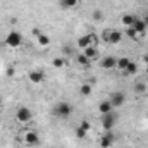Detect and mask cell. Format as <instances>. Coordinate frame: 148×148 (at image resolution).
I'll return each instance as SVG.
<instances>
[{"mask_svg":"<svg viewBox=\"0 0 148 148\" xmlns=\"http://www.w3.org/2000/svg\"><path fill=\"white\" fill-rule=\"evenodd\" d=\"M129 62H131V59H127V57H121V59H117V67L124 71V69L129 66Z\"/></svg>","mask_w":148,"mask_h":148,"instance_id":"e0dca14e","label":"cell"},{"mask_svg":"<svg viewBox=\"0 0 148 148\" xmlns=\"http://www.w3.org/2000/svg\"><path fill=\"white\" fill-rule=\"evenodd\" d=\"M38 45H41V47H48V45H50V38L47 36L45 33H41V35L38 36Z\"/></svg>","mask_w":148,"mask_h":148,"instance_id":"d6986e66","label":"cell"},{"mask_svg":"<svg viewBox=\"0 0 148 148\" xmlns=\"http://www.w3.org/2000/svg\"><path fill=\"white\" fill-rule=\"evenodd\" d=\"M121 40H122V31H119V29H110V38H109V43H112V45H117Z\"/></svg>","mask_w":148,"mask_h":148,"instance_id":"8fae6325","label":"cell"},{"mask_svg":"<svg viewBox=\"0 0 148 148\" xmlns=\"http://www.w3.org/2000/svg\"><path fill=\"white\" fill-rule=\"evenodd\" d=\"M77 3H79V0H60V2H59L60 9H64V10H69V9L77 7Z\"/></svg>","mask_w":148,"mask_h":148,"instance_id":"7c38bea8","label":"cell"},{"mask_svg":"<svg viewBox=\"0 0 148 148\" xmlns=\"http://www.w3.org/2000/svg\"><path fill=\"white\" fill-rule=\"evenodd\" d=\"M133 28L136 29V33H138V35H145V33H147V23H145L143 19H138V17H136V21H134Z\"/></svg>","mask_w":148,"mask_h":148,"instance_id":"30bf717a","label":"cell"},{"mask_svg":"<svg viewBox=\"0 0 148 148\" xmlns=\"http://www.w3.org/2000/svg\"><path fill=\"white\" fill-rule=\"evenodd\" d=\"M98 110H100V114H109V112H112V103H110V100H103V102H100V105H98Z\"/></svg>","mask_w":148,"mask_h":148,"instance_id":"5bb4252c","label":"cell"},{"mask_svg":"<svg viewBox=\"0 0 148 148\" xmlns=\"http://www.w3.org/2000/svg\"><path fill=\"white\" fill-rule=\"evenodd\" d=\"M114 141H115V134H114L112 131H107V133L100 138V147L102 148H110Z\"/></svg>","mask_w":148,"mask_h":148,"instance_id":"8992f818","label":"cell"},{"mask_svg":"<svg viewBox=\"0 0 148 148\" xmlns=\"http://www.w3.org/2000/svg\"><path fill=\"white\" fill-rule=\"evenodd\" d=\"M102 126L105 131H110L112 127L115 126V114L109 112V114H102Z\"/></svg>","mask_w":148,"mask_h":148,"instance_id":"277c9868","label":"cell"},{"mask_svg":"<svg viewBox=\"0 0 148 148\" xmlns=\"http://www.w3.org/2000/svg\"><path fill=\"white\" fill-rule=\"evenodd\" d=\"M143 21H145V23H147V26H148V16H147V17H145V19H143Z\"/></svg>","mask_w":148,"mask_h":148,"instance_id":"4dcf8cb0","label":"cell"},{"mask_svg":"<svg viewBox=\"0 0 148 148\" xmlns=\"http://www.w3.org/2000/svg\"><path fill=\"white\" fill-rule=\"evenodd\" d=\"M77 62L81 64V66H84V67H88L90 66V59L84 55V53H81V55H77Z\"/></svg>","mask_w":148,"mask_h":148,"instance_id":"ffe728a7","label":"cell"},{"mask_svg":"<svg viewBox=\"0 0 148 148\" xmlns=\"http://www.w3.org/2000/svg\"><path fill=\"white\" fill-rule=\"evenodd\" d=\"M14 73H16V71H14V67H12V66H9V67L5 69V74H7V77H12V76H14Z\"/></svg>","mask_w":148,"mask_h":148,"instance_id":"83f0119b","label":"cell"},{"mask_svg":"<svg viewBox=\"0 0 148 148\" xmlns=\"http://www.w3.org/2000/svg\"><path fill=\"white\" fill-rule=\"evenodd\" d=\"M83 53L90 59V62H91V60H95V59L98 57V50H97V47H88V48H84V50H83Z\"/></svg>","mask_w":148,"mask_h":148,"instance_id":"4fadbf2b","label":"cell"},{"mask_svg":"<svg viewBox=\"0 0 148 148\" xmlns=\"http://www.w3.org/2000/svg\"><path fill=\"white\" fill-rule=\"evenodd\" d=\"M136 73H138V66L131 60V62H129V66L124 69V76H131V74H136Z\"/></svg>","mask_w":148,"mask_h":148,"instance_id":"2e32d148","label":"cell"},{"mask_svg":"<svg viewBox=\"0 0 148 148\" xmlns=\"http://www.w3.org/2000/svg\"><path fill=\"white\" fill-rule=\"evenodd\" d=\"M52 64H53V67H64V66H66V60H64L62 57H55V59L52 60Z\"/></svg>","mask_w":148,"mask_h":148,"instance_id":"44dd1931","label":"cell"},{"mask_svg":"<svg viewBox=\"0 0 148 148\" xmlns=\"http://www.w3.org/2000/svg\"><path fill=\"white\" fill-rule=\"evenodd\" d=\"M73 114V107L67 103V102H59L57 107H55V115L60 117V119H69Z\"/></svg>","mask_w":148,"mask_h":148,"instance_id":"6da1fadb","label":"cell"},{"mask_svg":"<svg viewBox=\"0 0 148 148\" xmlns=\"http://www.w3.org/2000/svg\"><path fill=\"white\" fill-rule=\"evenodd\" d=\"M91 17H93V21H102V19H103V12H102L100 9H97V10L93 12Z\"/></svg>","mask_w":148,"mask_h":148,"instance_id":"d4e9b609","label":"cell"},{"mask_svg":"<svg viewBox=\"0 0 148 148\" xmlns=\"http://www.w3.org/2000/svg\"><path fill=\"white\" fill-rule=\"evenodd\" d=\"M16 119L19 122H29L33 119V112H31V109H28V107H19L17 112H16Z\"/></svg>","mask_w":148,"mask_h":148,"instance_id":"3957f363","label":"cell"},{"mask_svg":"<svg viewBox=\"0 0 148 148\" xmlns=\"http://www.w3.org/2000/svg\"><path fill=\"white\" fill-rule=\"evenodd\" d=\"M124 102H126V95H124L122 91H115V93H112V97H110L112 107H121Z\"/></svg>","mask_w":148,"mask_h":148,"instance_id":"52a82bcc","label":"cell"},{"mask_svg":"<svg viewBox=\"0 0 148 148\" xmlns=\"http://www.w3.org/2000/svg\"><path fill=\"white\" fill-rule=\"evenodd\" d=\"M100 66L103 69H114V67H117V59L112 57V55H107V57H103L100 60Z\"/></svg>","mask_w":148,"mask_h":148,"instance_id":"9c48e42d","label":"cell"},{"mask_svg":"<svg viewBox=\"0 0 148 148\" xmlns=\"http://www.w3.org/2000/svg\"><path fill=\"white\" fill-rule=\"evenodd\" d=\"M79 91H81V95H84V97L91 95V84H90V83H84V84H81Z\"/></svg>","mask_w":148,"mask_h":148,"instance_id":"ac0fdd59","label":"cell"},{"mask_svg":"<svg viewBox=\"0 0 148 148\" xmlns=\"http://www.w3.org/2000/svg\"><path fill=\"white\" fill-rule=\"evenodd\" d=\"M134 21H136V16H133V14H126V16H122V24H124V26H133Z\"/></svg>","mask_w":148,"mask_h":148,"instance_id":"9a60e30c","label":"cell"},{"mask_svg":"<svg viewBox=\"0 0 148 148\" xmlns=\"http://www.w3.org/2000/svg\"><path fill=\"white\" fill-rule=\"evenodd\" d=\"M126 35L129 38H136L138 36V33H136V29L133 28V26H126Z\"/></svg>","mask_w":148,"mask_h":148,"instance_id":"603a6c76","label":"cell"},{"mask_svg":"<svg viewBox=\"0 0 148 148\" xmlns=\"http://www.w3.org/2000/svg\"><path fill=\"white\" fill-rule=\"evenodd\" d=\"M31 33H33V35H35V36H40V35H41V31H40V29H38V28H33V31H31Z\"/></svg>","mask_w":148,"mask_h":148,"instance_id":"f1b7e54d","label":"cell"},{"mask_svg":"<svg viewBox=\"0 0 148 148\" xmlns=\"http://www.w3.org/2000/svg\"><path fill=\"white\" fill-rule=\"evenodd\" d=\"M102 38H103V41H107V43H109V38H110V29H105V31L102 33Z\"/></svg>","mask_w":148,"mask_h":148,"instance_id":"4316f807","label":"cell"},{"mask_svg":"<svg viewBox=\"0 0 148 148\" xmlns=\"http://www.w3.org/2000/svg\"><path fill=\"white\" fill-rule=\"evenodd\" d=\"M28 77H29V81H31V83H35V84H40V83H43V79H45V74H43V71L33 69V71H29Z\"/></svg>","mask_w":148,"mask_h":148,"instance_id":"ba28073f","label":"cell"},{"mask_svg":"<svg viewBox=\"0 0 148 148\" xmlns=\"http://www.w3.org/2000/svg\"><path fill=\"white\" fill-rule=\"evenodd\" d=\"M143 60H145V62H147V64H148V52H147V53H145V55H143Z\"/></svg>","mask_w":148,"mask_h":148,"instance_id":"f546056e","label":"cell"},{"mask_svg":"<svg viewBox=\"0 0 148 148\" xmlns=\"http://www.w3.org/2000/svg\"><path fill=\"white\" fill-rule=\"evenodd\" d=\"M21 43H23V36H21L19 31H10V33L5 36V45H7V47L16 48V47H21Z\"/></svg>","mask_w":148,"mask_h":148,"instance_id":"7a4b0ae2","label":"cell"},{"mask_svg":"<svg viewBox=\"0 0 148 148\" xmlns=\"http://www.w3.org/2000/svg\"><path fill=\"white\" fill-rule=\"evenodd\" d=\"M86 134H88V131H84L81 126H77V129H76V136H77L79 140H83V138H86Z\"/></svg>","mask_w":148,"mask_h":148,"instance_id":"cb8c5ba5","label":"cell"},{"mask_svg":"<svg viewBox=\"0 0 148 148\" xmlns=\"http://www.w3.org/2000/svg\"><path fill=\"white\" fill-rule=\"evenodd\" d=\"M79 126H81V127H83V129H84V131H90V129H91V124H90V122H88V121H83V122H81V124H79Z\"/></svg>","mask_w":148,"mask_h":148,"instance_id":"484cf974","label":"cell"},{"mask_svg":"<svg viewBox=\"0 0 148 148\" xmlns=\"http://www.w3.org/2000/svg\"><path fill=\"white\" fill-rule=\"evenodd\" d=\"M145 90H147V84H145V83L140 81V83L134 84V91H136V93H145Z\"/></svg>","mask_w":148,"mask_h":148,"instance_id":"7402d4cb","label":"cell"},{"mask_svg":"<svg viewBox=\"0 0 148 148\" xmlns=\"http://www.w3.org/2000/svg\"><path fill=\"white\" fill-rule=\"evenodd\" d=\"M24 141H26L28 147H38L40 145V136H38V133H35V131H28L26 136H24Z\"/></svg>","mask_w":148,"mask_h":148,"instance_id":"5b68a950","label":"cell"}]
</instances>
